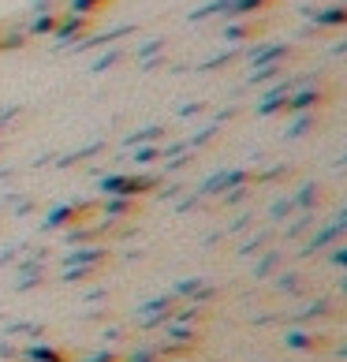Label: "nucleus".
I'll return each instance as SVG.
<instances>
[{
	"label": "nucleus",
	"mask_w": 347,
	"mask_h": 362,
	"mask_svg": "<svg viewBox=\"0 0 347 362\" xmlns=\"http://www.w3.org/2000/svg\"><path fill=\"white\" fill-rule=\"evenodd\" d=\"M26 358H30V362H64V355L52 351V347H30V351H26Z\"/></svg>",
	"instance_id": "f03ea898"
},
{
	"label": "nucleus",
	"mask_w": 347,
	"mask_h": 362,
	"mask_svg": "<svg viewBox=\"0 0 347 362\" xmlns=\"http://www.w3.org/2000/svg\"><path fill=\"white\" fill-rule=\"evenodd\" d=\"M340 19H343V11H325V16L317 19V23H325V26H336Z\"/></svg>",
	"instance_id": "423d86ee"
},
{
	"label": "nucleus",
	"mask_w": 347,
	"mask_h": 362,
	"mask_svg": "<svg viewBox=\"0 0 347 362\" xmlns=\"http://www.w3.org/2000/svg\"><path fill=\"white\" fill-rule=\"evenodd\" d=\"M68 217H71V209H57V213H52V217H49V224H64Z\"/></svg>",
	"instance_id": "0eeeda50"
},
{
	"label": "nucleus",
	"mask_w": 347,
	"mask_h": 362,
	"mask_svg": "<svg viewBox=\"0 0 347 362\" xmlns=\"http://www.w3.org/2000/svg\"><path fill=\"white\" fill-rule=\"evenodd\" d=\"M127 362H153V355H146V351H142V355H131Z\"/></svg>",
	"instance_id": "6e6552de"
},
{
	"label": "nucleus",
	"mask_w": 347,
	"mask_h": 362,
	"mask_svg": "<svg viewBox=\"0 0 347 362\" xmlns=\"http://www.w3.org/2000/svg\"><path fill=\"white\" fill-rule=\"evenodd\" d=\"M109 194H119V198H131V194H142V191H150L153 180L150 176H112V180H105L101 183Z\"/></svg>",
	"instance_id": "f257e3e1"
},
{
	"label": "nucleus",
	"mask_w": 347,
	"mask_h": 362,
	"mask_svg": "<svg viewBox=\"0 0 347 362\" xmlns=\"http://www.w3.org/2000/svg\"><path fill=\"white\" fill-rule=\"evenodd\" d=\"M310 101H317V93L306 90V93H299V98H291V101H288V109H306Z\"/></svg>",
	"instance_id": "20e7f679"
},
{
	"label": "nucleus",
	"mask_w": 347,
	"mask_h": 362,
	"mask_svg": "<svg viewBox=\"0 0 347 362\" xmlns=\"http://www.w3.org/2000/svg\"><path fill=\"white\" fill-rule=\"evenodd\" d=\"M93 362H112V358H109V355H98V358H93Z\"/></svg>",
	"instance_id": "1a4fd4ad"
},
{
	"label": "nucleus",
	"mask_w": 347,
	"mask_h": 362,
	"mask_svg": "<svg viewBox=\"0 0 347 362\" xmlns=\"http://www.w3.org/2000/svg\"><path fill=\"white\" fill-rule=\"evenodd\" d=\"M288 347H310V337H302V332H291V337H288Z\"/></svg>",
	"instance_id": "39448f33"
},
{
	"label": "nucleus",
	"mask_w": 347,
	"mask_h": 362,
	"mask_svg": "<svg viewBox=\"0 0 347 362\" xmlns=\"http://www.w3.org/2000/svg\"><path fill=\"white\" fill-rule=\"evenodd\" d=\"M235 183H243V172H224V176L206 183V191H217V187H235Z\"/></svg>",
	"instance_id": "7ed1b4c3"
}]
</instances>
